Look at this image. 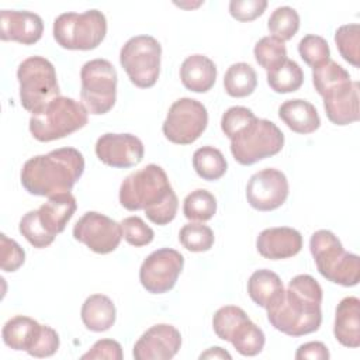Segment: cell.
Returning <instances> with one entry per match:
<instances>
[{
	"label": "cell",
	"instance_id": "43",
	"mask_svg": "<svg viewBox=\"0 0 360 360\" xmlns=\"http://www.w3.org/2000/svg\"><path fill=\"white\" fill-rule=\"evenodd\" d=\"M266 7V0H232L229 1V14L236 21L249 22L260 17Z\"/></svg>",
	"mask_w": 360,
	"mask_h": 360
},
{
	"label": "cell",
	"instance_id": "13",
	"mask_svg": "<svg viewBox=\"0 0 360 360\" xmlns=\"http://www.w3.org/2000/svg\"><path fill=\"white\" fill-rule=\"evenodd\" d=\"M73 238L94 253L107 255L120 246L122 239L121 224L104 214L87 211L75 224Z\"/></svg>",
	"mask_w": 360,
	"mask_h": 360
},
{
	"label": "cell",
	"instance_id": "27",
	"mask_svg": "<svg viewBox=\"0 0 360 360\" xmlns=\"http://www.w3.org/2000/svg\"><path fill=\"white\" fill-rule=\"evenodd\" d=\"M257 86L255 69L245 62L231 65L224 76V89L228 96L242 98L250 96Z\"/></svg>",
	"mask_w": 360,
	"mask_h": 360
},
{
	"label": "cell",
	"instance_id": "4",
	"mask_svg": "<svg viewBox=\"0 0 360 360\" xmlns=\"http://www.w3.org/2000/svg\"><path fill=\"white\" fill-rule=\"evenodd\" d=\"M309 250L322 277L343 287L359 284L360 259L357 255L346 252L333 232L328 229L314 232L309 239Z\"/></svg>",
	"mask_w": 360,
	"mask_h": 360
},
{
	"label": "cell",
	"instance_id": "16",
	"mask_svg": "<svg viewBox=\"0 0 360 360\" xmlns=\"http://www.w3.org/2000/svg\"><path fill=\"white\" fill-rule=\"evenodd\" d=\"M181 347L180 332L169 323L150 326L135 342L132 356L135 360H169Z\"/></svg>",
	"mask_w": 360,
	"mask_h": 360
},
{
	"label": "cell",
	"instance_id": "25",
	"mask_svg": "<svg viewBox=\"0 0 360 360\" xmlns=\"http://www.w3.org/2000/svg\"><path fill=\"white\" fill-rule=\"evenodd\" d=\"M284 285L278 274L271 270L260 269L252 273L248 280V294L255 304L269 309L284 295Z\"/></svg>",
	"mask_w": 360,
	"mask_h": 360
},
{
	"label": "cell",
	"instance_id": "18",
	"mask_svg": "<svg viewBox=\"0 0 360 360\" xmlns=\"http://www.w3.org/2000/svg\"><path fill=\"white\" fill-rule=\"evenodd\" d=\"M256 249L264 259H288L298 255L302 249V236L297 229L290 226L267 228L259 233Z\"/></svg>",
	"mask_w": 360,
	"mask_h": 360
},
{
	"label": "cell",
	"instance_id": "41",
	"mask_svg": "<svg viewBox=\"0 0 360 360\" xmlns=\"http://www.w3.org/2000/svg\"><path fill=\"white\" fill-rule=\"evenodd\" d=\"M255 112L248 108V107H242V105H233L229 107L221 118V129L225 134V136H228L229 139H232L245 125H248L253 118H255Z\"/></svg>",
	"mask_w": 360,
	"mask_h": 360
},
{
	"label": "cell",
	"instance_id": "14",
	"mask_svg": "<svg viewBox=\"0 0 360 360\" xmlns=\"http://www.w3.org/2000/svg\"><path fill=\"white\" fill-rule=\"evenodd\" d=\"M290 186L285 174L273 167L256 172L246 184V198L257 211H273L281 207L288 197Z\"/></svg>",
	"mask_w": 360,
	"mask_h": 360
},
{
	"label": "cell",
	"instance_id": "36",
	"mask_svg": "<svg viewBox=\"0 0 360 360\" xmlns=\"http://www.w3.org/2000/svg\"><path fill=\"white\" fill-rule=\"evenodd\" d=\"M179 240L190 252H207L214 245V232L208 225L201 222H188L179 232Z\"/></svg>",
	"mask_w": 360,
	"mask_h": 360
},
{
	"label": "cell",
	"instance_id": "33",
	"mask_svg": "<svg viewBox=\"0 0 360 360\" xmlns=\"http://www.w3.org/2000/svg\"><path fill=\"white\" fill-rule=\"evenodd\" d=\"M253 55L256 62L267 72L274 70L288 59L285 44L271 35L263 37L256 42Z\"/></svg>",
	"mask_w": 360,
	"mask_h": 360
},
{
	"label": "cell",
	"instance_id": "20",
	"mask_svg": "<svg viewBox=\"0 0 360 360\" xmlns=\"http://www.w3.org/2000/svg\"><path fill=\"white\" fill-rule=\"evenodd\" d=\"M333 335L345 347L360 346V300L357 297H346L338 304Z\"/></svg>",
	"mask_w": 360,
	"mask_h": 360
},
{
	"label": "cell",
	"instance_id": "11",
	"mask_svg": "<svg viewBox=\"0 0 360 360\" xmlns=\"http://www.w3.org/2000/svg\"><path fill=\"white\" fill-rule=\"evenodd\" d=\"M208 125V112L202 103L190 97L176 100L163 121L162 131L167 141L176 145L195 142Z\"/></svg>",
	"mask_w": 360,
	"mask_h": 360
},
{
	"label": "cell",
	"instance_id": "6",
	"mask_svg": "<svg viewBox=\"0 0 360 360\" xmlns=\"http://www.w3.org/2000/svg\"><path fill=\"white\" fill-rule=\"evenodd\" d=\"M20 101L24 110L35 114L60 96L55 66L44 56H30L17 69Z\"/></svg>",
	"mask_w": 360,
	"mask_h": 360
},
{
	"label": "cell",
	"instance_id": "30",
	"mask_svg": "<svg viewBox=\"0 0 360 360\" xmlns=\"http://www.w3.org/2000/svg\"><path fill=\"white\" fill-rule=\"evenodd\" d=\"M349 72L338 62L329 59L312 69V83L319 96H325L332 90L352 83Z\"/></svg>",
	"mask_w": 360,
	"mask_h": 360
},
{
	"label": "cell",
	"instance_id": "24",
	"mask_svg": "<svg viewBox=\"0 0 360 360\" xmlns=\"http://www.w3.org/2000/svg\"><path fill=\"white\" fill-rule=\"evenodd\" d=\"M76 208L77 202L72 193H63L49 197L48 201L38 208L39 221L52 236H56L58 233L65 231Z\"/></svg>",
	"mask_w": 360,
	"mask_h": 360
},
{
	"label": "cell",
	"instance_id": "5",
	"mask_svg": "<svg viewBox=\"0 0 360 360\" xmlns=\"http://www.w3.org/2000/svg\"><path fill=\"white\" fill-rule=\"evenodd\" d=\"M87 120L89 112L82 103L59 96L41 111L31 114L28 127L37 141L51 142L82 129Z\"/></svg>",
	"mask_w": 360,
	"mask_h": 360
},
{
	"label": "cell",
	"instance_id": "34",
	"mask_svg": "<svg viewBox=\"0 0 360 360\" xmlns=\"http://www.w3.org/2000/svg\"><path fill=\"white\" fill-rule=\"evenodd\" d=\"M267 28L271 37L283 42L290 41L300 28V15L297 10L290 6L277 7L269 17Z\"/></svg>",
	"mask_w": 360,
	"mask_h": 360
},
{
	"label": "cell",
	"instance_id": "26",
	"mask_svg": "<svg viewBox=\"0 0 360 360\" xmlns=\"http://www.w3.org/2000/svg\"><path fill=\"white\" fill-rule=\"evenodd\" d=\"M80 316L83 325L89 330L105 332L115 323L117 309L110 297L104 294H93L84 300Z\"/></svg>",
	"mask_w": 360,
	"mask_h": 360
},
{
	"label": "cell",
	"instance_id": "42",
	"mask_svg": "<svg viewBox=\"0 0 360 360\" xmlns=\"http://www.w3.org/2000/svg\"><path fill=\"white\" fill-rule=\"evenodd\" d=\"M25 262L24 249L7 235H0V264L3 271L13 273L18 270Z\"/></svg>",
	"mask_w": 360,
	"mask_h": 360
},
{
	"label": "cell",
	"instance_id": "3",
	"mask_svg": "<svg viewBox=\"0 0 360 360\" xmlns=\"http://www.w3.org/2000/svg\"><path fill=\"white\" fill-rule=\"evenodd\" d=\"M84 172V158L75 148H59L28 159L21 169V184L32 195L53 197L70 193Z\"/></svg>",
	"mask_w": 360,
	"mask_h": 360
},
{
	"label": "cell",
	"instance_id": "23",
	"mask_svg": "<svg viewBox=\"0 0 360 360\" xmlns=\"http://www.w3.org/2000/svg\"><path fill=\"white\" fill-rule=\"evenodd\" d=\"M278 117L292 132L301 135L312 134L321 127V118L315 105L302 98L284 101L278 107Z\"/></svg>",
	"mask_w": 360,
	"mask_h": 360
},
{
	"label": "cell",
	"instance_id": "31",
	"mask_svg": "<svg viewBox=\"0 0 360 360\" xmlns=\"http://www.w3.org/2000/svg\"><path fill=\"white\" fill-rule=\"evenodd\" d=\"M304 83V72L295 60L287 59L274 70L267 72V84L276 93L297 91Z\"/></svg>",
	"mask_w": 360,
	"mask_h": 360
},
{
	"label": "cell",
	"instance_id": "44",
	"mask_svg": "<svg viewBox=\"0 0 360 360\" xmlns=\"http://www.w3.org/2000/svg\"><path fill=\"white\" fill-rule=\"evenodd\" d=\"M122 347L114 339H100L97 340L89 352L82 354L83 360H98V359H108V360H122Z\"/></svg>",
	"mask_w": 360,
	"mask_h": 360
},
{
	"label": "cell",
	"instance_id": "38",
	"mask_svg": "<svg viewBox=\"0 0 360 360\" xmlns=\"http://www.w3.org/2000/svg\"><path fill=\"white\" fill-rule=\"evenodd\" d=\"M298 53L312 69L330 59V49L326 39L315 34H308L300 41Z\"/></svg>",
	"mask_w": 360,
	"mask_h": 360
},
{
	"label": "cell",
	"instance_id": "9",
	"mask_svg": "<svg viewBox=\"0 0 360 360\" xmlns=\"http://www.w3.org/2000/svg\"><path fill=\"white\" fill-rule=\"evenodd\" d=\"M80 100L87 112L93 115L107 114L117 100L118 75L107 59H91L80 69Z\"/></svg>",
	"mask_w": 360,
	"mask_h": 360
},
{
	"label": "cell",
	"instance_id": "17",
	"mask_svg": "<svg viewBox=\"0 0 360 360\" xmlns=\"http://www.w3.org/2000/svg\"><path fill=\"white\" fill-rule=\"evenodd\" d=\"M44 32L42 18L32 11L3 10L0 13L1 41H14L22 45H34Z\"/></svg>",
	"mask_w": 360,
	"mask_h": 360
},
{
	"label": "cell",
	"instance_id": "46",
	"mask_svg": "<svg viewBox=\"0 0 360 360\" xmlns=\"http://www.w3.org/2000/svg\"><path fill=\"white\" fill-rule=\"evenodd\" d=\"M200 359L201 360L202 359H228V360H231L232 356L225 349H222L219 346H214V347L207 349L204 353H201Z\"/></svg>",
	"mask_w": 360,
	"mask_h": 360
},
{
	"label": "cell",
	"instance_id": "37",
	"mask_svg": "<svg viewBox=\"0 0 360 360\" xmlns=\"http://www.w3.org/2000/svg\"><path fill=\"white\" fill-rule=\"evenodd\" d=\"M18 229L20 233L37 249L46 248L55 240V236H52L41 224L38 210H31L24 214L20 221Z\"/></svg>",
	"mask_w": 360,
	"mask_h": 360
},
{
	"label": "cell",
	"instance_id": "2",
	"mask_svg": "<svg viewBox=\"0 0 360 360\" xmlns=\"http://www.w3.org/2000/svg\"><path fill=\"white\" fill-rule=\"evenodd\" d=\"M322 287L309 274H298L288 283L283 298L267 311L270 325L288 335L304 336L316 332L322 323Z\"/></svg>",
	"mask_w": 360,
	"mask_h": 360
},
{
	"label": "cell",
	"instance_id": "39",
	"mask_svg": "<svg viewBox=\"0 0 360 360\" xmlns=\"http://www.w3.org/2000/svg\"><path fill=\"white\" fill-rule=\"evenodd\" d=\"M246 318H249V316L242 308H239L236 305H225V307H221L214 314L212 329L219 339L228 342L233 329Z\"/></svg>",
	"mask_w": 360,
	"mask_h": 360
},
{
	"label": "cell",
	"instance_id": "15",
	"mask_svg": "<svg viewBox=\"0 0 360 360\" xmlns=\"http://www.w3.org/2000/svg\"><path fill=\"white\" fill-rule=\"evenodd\" d=\"M100 162L115 169H128L142 162L145 148L142 141L132 134L101 135L94 146Z\"/></svg>",
	"mask_w": 360,
	"mask_h": 360
},
{
	"label": "cell",
	"instance_id": "35",
	"mask_svg": "<svg viewBox=\"0 0 360 360\" xmlns=\"http://www.w3.org/2000/svg\"><path fill=\"white\" fill-rule=\"evenodd\" d=\"M335 44L346 62L354 68L360 66V25L357 22L340 25L335 32Z\"/></svg>",
	"mask_w": 360,
	"mask_h": 360
},
{
	"label": "cell",
	"instance_id": "19",
	"mask_svg": "<svg viewBox=\"0 0 360 360\" xmlns=\"http://www.w3.org/2000/svg\"><path fill=\"white\" fill-rule=\"evenodd\" d=\"M322 98L326 117L332 124L342 127L359 121V82L332 90Z\"/></svg>",
	"mask_w": 360,
	"mask_h": 360
},
{
	"label": "cell",
	"instance_id": "40",
	"mask_svg": "<svg viewBox=\"0 0 360 360\" xmlns=\"http://www.w3.org/2000/svg\"><path fill=\"white\" fill-rule=\"evenodd\" d=\"M120 224H121L122 238L135 248L146 246L155 238L153 229L149 225H146V222L141 217H136V215L127 217Z\"/></svg>",
	"mask_w": 360,
	"mask_h": 360
},
{
	"label": "cell",
	"instance_id": "22",
	"mask_svg": "<svg viewBox=\"0 0 360 360\" xmlns=\"http://www.w3.org/2000/svg\"><path fill=\"white\" fill-rule=\"evenodd\" d=\"M180 79L187 90L194 93H207L215 84L217 66L205 55H190L180 66Z\"/></svg>",
	"mask_w": 360,
	"mask_h": 360
},
{
	"label": "cell",
	"instance_id": "45",
	"mask_svg": "<svg viewBox=\"0 0 360 360\" xmlns=\"http://www.w3.org/2000/svg\"><path fill=\"white\" fill-rule=\"evenodd\" d=\"M330 353L322 342H307L301 345L295 352L297 360L311 359V360H328Z\"/></svg>",
	"mask_w": 360,
	"mask_h": 360
},
{
	"label": "cell",
	"instance_id": "21",
	"mask_svg": "<svg viewBox=\"0 0 360 360\" xmlns=\"http://www.w3.org/2000/svg\"><path fill=\"white\" fill-rule=\"evenodd\" d=\"M44 326L45 325H41L30 316H13L1 329L3 342L7 347L13 350H25L31 356L44 332Z\"/></svg>",
	"mask_w": 360,
	"mask_h": 360
},
{
	"label": "cell",
	"instance_id": "8",
	"mask_svg": "<svg viewBox=\"0 0 360 360\" xmlns=\"http://www.w3.org/2000/svg\"><path fill=\"white\" fill-rule=\"evenodd\" d=\"M284 146V134L270 120L255 117L231 139V153L243 166L277 155Z\"/></svg>",
	"mask_w": 360,
	"mask_h": 360
},
{
	"label": "cell",
	"instance_id": "29",
	"mask_svg": "<svg viewBox=\"0 0 360 360\" xmlns=\"http://www.w3.org/2000/svg\"><path fill=\"white\" fill-rule=\"evenodd\" d=\"M193 167L202 180L215 181L226 173L228 163L219 149L201 146L193 153Z\"/></svg>",
	"mask_w": 360,
	"mask_h": 360
},
{
	"label": "cell",
	"instance_id": "28",
	"mask_svg": "<svg viewBox=\"0 0 360 360\" xmlns=\"http://www.w3.org/2000/svg\"><path fill=\"white\" fill-rule=\"evenodd\" d=\"M228 342L232 343L239 354L253 357L263 350L266 336L263 330L250 321V318H246L233 329Z\"/></svg>",
	"mask_w": 360,
	"mask_h": 360
},
{
	"label": "cell",
	"instance_id": "32",
	"mask_svg": "<svg viewBox=\"0 0 360 360\" xmlns=\"http://www.w3.org/2000/svg\"><path fill=\"white\" fill-rule=\"evenodd\" d=\"M217 212V198L208 190L197 188L183 201V214L190 221L205 222Z\"/></svg>",
	"mask_w": 360,
	"mask_h": 360
},
{
	"label": "cell",
	"instance_id": "12",
	"mask_svg": "<svg viewBox=\"0 0 360 360\" xmlns=\"http://www.w3.org/2000/svg\"><path fill=\"white\" fill-rule=\"evenodd\" d=\"M184 267V257L180 252L170 248L153 250L141 264L139 281L150 294L170 291Z\"/></svg>",
	"mask_w": 360,
	"mask_h": 360
},
{
	"label": "cell",
	"instance_id": "10",
	"mask_svg": "<svg viewBox=\"0 0 360 360\" xmlns=\"http://www.w3.org/2000/svg\"><path fill=\"white\" fill-rule=\"evenodd\" d=\"M162 45L150 35L129 38L120 51V63L132 84L149 89L156 84L160 73Z\"/></svg>",
	"mask_w": 360,
	"mask_h": 360
},
{
	"label": "cell",
	"instance_id": "1",
	"mask_svg": "<svg viewBox=\"0 0 360 360\" xmlns=\"http://www.w3.org/2000/svg\"><path fill=\"white\" fill-rule=\"evenodd\" d=\"M120 204L128 211L143 210L146 218L156 225H167L177 214L179 200L166 172L146 165L128 174L120 186Z\"/></svg>",
	"mask_w": 360,
	"mask_h": 360
},
{
	"label": "cell",
	"instance_id": "7",
	"mask_svg": "<svg viewBox=\"0 0 360 360\" xmlns=\"http://www.w3.org/2000/svg\"><path fill=\"white\" fill-rule=\"evenodd\" d=\"M52 32L58 45L65 49L90 51L105 38L107 20L96 8L84 13H63L55 18Z\"/></svg>",
	"mask_w": 360,
	"mask_h": 360
}]
</instances>
